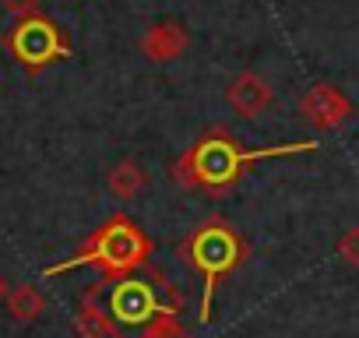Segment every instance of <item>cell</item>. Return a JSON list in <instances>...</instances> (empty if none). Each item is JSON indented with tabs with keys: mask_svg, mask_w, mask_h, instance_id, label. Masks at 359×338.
Listing matches in <instances>:
<instances>
[{
	"mask_svg": "<svg viewBox=\"0 0 359 338\" xmlns=\"http://www.w3.org/2000/svg\"><path fill=\"white\" fill-rule=\"evenodd\" d=\"M299 113L317 130H334V127H341L352 116V99L341 88H334L327 81H317L313 88H306L299 95Z\"/></svg>",
	"mask_w": 359,
	"mask_h": 338,
	"instance_id": "obj_6",
	"label": "cell"
},
{
	"mask_svg": "<svg viewBox=\"0 0 359 338\" xmlns=\"http://www.w3.org/2000/svg\"><path fill=\"white\" fill-rule=\"evenodd\" d=\"M99 292V299L106 303L116 334L113 338H141V331L165 310L184 306L180 289L162 275V271H148V275H120V278H102L92 285Z\"/></svg>",
	"mask_w": 359,
	"mask_h": 338,
	"instance_id": "obj_2",
	"label": "cell"
},
{
	"mask_svg": "<svg viewBox=\"0 0 359 338\" xmlns=\"http://www.w3.org/2000/svg\"><path fill=\"white\" fill-rule=\"evenodd\" d=\"M317 151L313 141H292V144H275V148H240L226 130H208L201 141H194L184 155L172 162V184L180 191H208V194H226L243 169L257 158H275V155H303Z\"/></svg>",
	"mask_w": 359,
	"mask_h": 338,
	"instance_id": "obj_1",
	"label": "cell"
},
{
	"mask_svg": "<svg viewBox=\"0 0 359 338\" xmlns=\"http://www.w3.org/2000/svg\"><path fill=\"white\" fill-rule=\"evenodd\" d=\"M0 8L15 18H29V15H39L43 11V0H0Z\"/></svg>",
	"mask_w": 359,
	"mask_h": 338,
	"instance_id": "obj_13",
	"label": "cell"
},
{
	"mask_svg": "<svg viewBox=\"0 0 359 338\" xmlns=\"http://www.w3.org/2000/svg\"><path fill=\"white\" fill-rule=\"evenodd\" d=\"M226 99H229V106L240 113V116H247V120H257L268 106H271V85L261 78V74H254V71H243V74H236L233 81H229V88H226Z\"/></svg>",
	"mask_w": 359,
	"mask_h": 338,
	"instance_id": "obj_8",
	"label": "cell"
},
{
	"mask_svg": "<svg viewBox=\"0 0 359 338\" xmlns=\"http://www.w3.org/2000/svg\"><path fill=\"white\" fill-rule=\"evenodd\" d=\"M8 292H11V285H8L4 275H0V303H8Z\"/></svg>",
	"mask_w": 359,
	"mask_h": 338,
	"instance_id": "obj_14",
	"label": "cell"
},
{
	"mask_svg": "<svg viewBox=\"0 0 359 338\" xmlns=\"http://www.w3.org/2000/svg\"><path fill=\"white\" fill-rule=\"evenodd\" d=\"M338 257L352 268H359V226H352L348 233H341L338 240Z\"/></svg>",
	"mask_w": 359,
	"mask_h": 338,
	"instance_id": "obj_12",
	"label": "cell"
},
{
	"mask_svg": "<svg viewBox=\"0 0 359 338\" xmlns=\"http://www.w3.org/2000/svg\"><path fill=\"white\" fill-rule=\"evenodd\" d=\"M4 43H8L11 57L25 71H39V67H50V64L71 57V39L43 11L39 15H29V18H18V25L8 32Z\"/></svg>",
	"mask_w": 359,
	"mask_h": 338,
	"instance_id": "obj_5",
	"label": "cell"
},
{
	"mask_svg": "<svg viewBox=\"0 0 359 338\" xmlns=\"http://www.w3.org/2000/svg\"><path fill=\"white\" fill-rule=\"evenodd\" d=\"M180 254H184V261H187L194 271H201V278H205L201 320L208 324V320H212V296H215V285H219V278H226L229 271L240 268V261L247 257V243H243V236H240L229 222L212 219V222L198 226V229L184 240Z\"/></svg>",
	"mask_w": 359,
	"mask_h": 338,
	"instance_id": "obj_4",
	"label": "cell"
},
{
	"mask_svg": "<svg viewBox=\"0 0 359 338\" xmlns=\"http://www.w3.org/2000/svg\"><path fill=\"white\" fill-rule=\"evenodd\" d=\"M74 331L81 338H113L116 327H113V317L106 310V303L99 299L95 289L85 292V299L78 303V313H74Z\"/></svg>",
	"mask_w": 359,
	"mask_h": 338,
	"instance_id": "obj_9",
	"label": "cell"
},
{
	"mask_svg": "<svg viewBox=\"0 0 359 338\" xmlns=\"http://www.w3.org/2000/svg\"><path fill=\"white\" fill-rule=\"evenodd\" d=\"M141 53L151 60V64H169V60H180L187 50H191V36L180 22H158L151 25L144 36H141Z\"/></svg>",
	"mask_w": 359,
	"mask_h": 338,
	"instance_id": "obj_7",
	"label": "cell"
},
{
	"mask_svg": "<svg viewBox=\"0 0 359 338\" xmlns=\"http://www.w3.org/2000/svg\"><path fill=\"white\" fill-rule=\"evenodd\" d=\"M151 257V240L137 229V222H130L123 212L109 215L85 243L74 257H67L64 264H53L46 275H60L81 264H92L102 271V278H120L130 271H141Z\"/></svg>",
	"mask_w": 359,
	"mask_h": 338,
	"instance_id": "obj_3",
	"label": "cell"
},
{
	"mask_svg": "<svg viewBox=\"0 0 359 338\" xmlns=\"http://www.w3.org/2000/svg\"><path fill=\"white\" fill-rule=\"evenodd\" d=\"M8 313L18 320V324H32L46 313V296L32 285V282H22L8 292Z\"/></svg>",
	"mask_w": 359,
	"mask_h": 338,
	"instance_id": "obj_11",
	"label": "cell"
},
{
	"mask_svg": "<svg viewBox=\"0 0 359 338\" xmlns=\"http://www.w3.org/2000/svg\"><path fill=\"white\" fill-rule=\"evenodd\" d=\"M106 187H109V194L113 198H120V201H130V198H137L144 187H148V173L137 165V162H130V158H120L109 173H106Z\"/></svg>",
	"mask_w": 359,
	"mask_h": 338,
	"instance_id": "obj_10",
	"label": "cell"
}]
</instances>
